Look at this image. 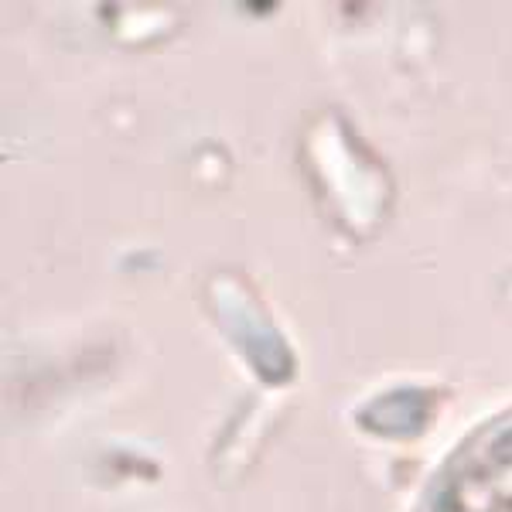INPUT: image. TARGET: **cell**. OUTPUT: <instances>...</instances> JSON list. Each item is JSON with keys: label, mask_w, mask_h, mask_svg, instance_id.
<instances>
[{"label": "cell", "mask_w": 512, "mask_h": 512, "mask_svg": "<svg viewBox=\"0 0 512 512\" xmlns=\"http://www.w3.org/2000/svg\"><path fill=\"white\" fill-rule=\"evenodd\" d=\"M417 512H512V414L478 427L451 454Z\"/></svg>", "instance_id": "cell-1"}]
</instances>
